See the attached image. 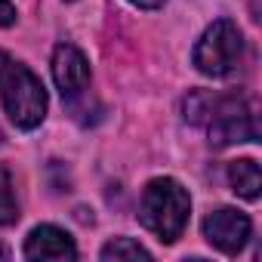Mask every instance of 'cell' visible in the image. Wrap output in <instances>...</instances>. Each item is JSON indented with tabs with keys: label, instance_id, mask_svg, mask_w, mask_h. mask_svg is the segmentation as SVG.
<instances>
[{
	"label": "cell",
	"instance_id": "obj_1",
	"mask_svg": "<svg viewBox=\"0 0 262 262\" xmlns=\"http://www.w3.org/2000/svg\"><path fill=\"white\" fill-rule=\"evenodd\" d=\"M182 114L188 123H198L207 129V136L216 148L237 145V142H256L259 123H256V105L247 96L228 93L213 96L207 90H194L182 99Z\"/></svg>",
	"mask_w": 262,
	"mask_h": 262
},
{
	"label": "cell",
	"instance_id": "obj_2",
	"mask_svg": "<svg viewBox=\"0 0 262 262\" xmlns=\"http://www.w3.org/2000/svg\"><path fill=\"white\" fill-rule=\"evenodd\" d=\"M0 102L19 129H37L50 105L40 77L7 50H0Z\"/></svg>",
	"mask_w": 262,
	"mask_h": 262
},
{
	"label": "cell",
	"instance_id": "obj_3",
	"mask_svg": "<svg viewBox=\"0 0 262 262\" xmlns=\"http://www.w3.org/2000/svg\"><path fill=\"white\" fill-rule=\"evenodd\" d=\"M188 213H191V198L182 188V182L161 176L151 179L142 191V204H139V219L142 225L158 234L161 244H176L188 225Z\"/></svg>",
	"mask_w": 262,
	"mask_h": 262
},
{
	"label": "cell",
	"instance_id": "obj_4",
	"mask_svg": "<svg viewBox=\"0 0 262 262\" xmlns=\"http://www.w3.org/2000/svg\"><path fill=\"white\" fill-rule=\"evenodd\" d=\"M191 62L207 77H231L244 62V34L231 19H216L207 25L201 40L194 43Z\"/></svg>",
	"mask_w": 262,
	"mask_h": 262
},
{
	"label": "cell",
	"instance_id": "obj_5",
	"mask_svg": "<svg viewBox=\"0 0 262 262\" xmlns=\"http://www.w3.org/2000/svg\"><path fill=\"white\" fill-rule=\"evenodd\" d=\"M250 231H253L250 216L234 207H219L216 213L204 219V237L225 256H237L247 247Z\"/></svg>",
	"mask_w": 262,
	"mask_h": 262
},
{
	"label": "cell",
	"instance_id": "obj_6",
	"mask_svg": "<svg viewBox=\"0 0 262 262\" xmlns=\"http://www.w3.org/2000/svg\"><path fill=\"white\" fill-rule=\"evenodd\" d=\"M53 80L62 93V99L74 102L90 86V62L74 43H59L53 50Z\"/></svg>",
	"mask_w": 262,
	"mask_h": 262
},
{
	"label": "cell",
	"instance_id": "obj_7",
	"mask_svg": "<svg viewBox=\"0 0 262 262\" xmlns=\"http://www.w3.org/2000/svg\"><path fill=\"white\" fill-rule=\"evenodd\" d=\"M25 259H77V247L68 231L56 225H37L25 237Z\"/></svg>",
	"mask_w": 262,
	"mask_h": 262
},
{
	"label": "cell",
	"instance_id": "obj_8",
	"mask_svg": "<svg viewBox=\"0 0 262 262\" xmlns=\"http://www.w3.org/2000/svg\"><path fill=\"white\" fill-rule=\"evenodd\" d=\"M228 182H231V191L244 201H256L259 198V188H262V173H259V164L244 158V161H231L228 164Z\"/></svg>",
	"mask_w": 262,
	"mask_h": 262
},
{
	"label": "cell",
	"instance_id": "obj_9",
	"mask_svg": "<svg viewBox=\"0 0 262 262\" xmlns=\"http://www.w3.org/2000/svg\"><path fill=\"white\" fill-rule=\"evenodd\" d=\"M105 262H117V259H151V253L139 244V241H133V237H114V241H108L105 247H102V253H99Z\"/></svg>",
	"mask_w": 262,
	"mask_h": 262
},
{
	"label": "cell",
	"instance_id": "obj_10",
	"mask_svg": "<svg viewBox=\"0 0 262 262\" xmlns=\"http://www.w3.org/2000/svg\"><path fill=\"white\" fill-rule=\"evenodd\" d=\"M16 219H19V204L13 194V179L0 167V225H13Z\"/></svg>",
	"mask_w": 262,
	"mask_h": 262
},
{
	"label": "cell",
	"instance_id": "obj_11",
	"mask_svg": "<svg viewBox=\"0 0 262 262\" xmlns=\"http://www.w3.org/2000/svg\"><path fill=\"white\" fill-rule=\"evenodd\" d=\"M16 22V7L10 0H0V28H10Z\"/></svg>",
	"mask_w": 262,
	"mask_h": 262
},
{
	"label": "cell",
	"instance_id": "obj_12",
	"mask_svg": "<svg viewBox=\"0 0 262 262\" xmlns=\"http://www.w3.org/2000/svg\"><path fill=\"white\" fill-rule=\"evenodd\" d=\"M133 7H139V10H161L167 0H129Z\"/></svg>",
	"mask_w": 262,
	"mask_h": 262
},
{
	"label": "cell",
	"instance_id": "obj_13",
	"mask_svg": "<svg viewBox=\"0 0 262 262\" xmlns=\"http://www.w3.org/2000/svg\"><path fill=\"white\" fill-rule=\"evenodd\" d=\"M7 256H10V250H7L4 244H0V259H7Z\"/></svg>",
	"mask_w": 262,
	"mask_h": 262
},
{
	"label": "cell",
	"instance_id": "obj_14",
	"mask_svg": "<svg viewBox=\"0 0 262 262\" xmlns=\"http://www.w3.org/2000/svg\"><path fill=\"white\" fill-rule=\"evenodd\" d=\"M0 142H4V133H0Z\"/></svg>",
	"mask_w": 262,
	"mask_h": 262
}]
</instances>
